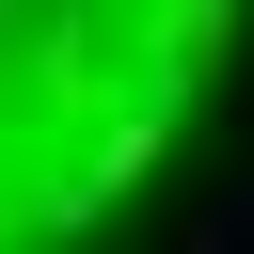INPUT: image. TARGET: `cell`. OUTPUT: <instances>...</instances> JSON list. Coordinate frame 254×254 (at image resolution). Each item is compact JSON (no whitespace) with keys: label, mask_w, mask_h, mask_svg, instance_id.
<instances>
[{"label":"cell","mask_w":254,"mask_h":254,"mask_svg":"<svg viewBox=\"0 0 254 254\" xmlns=\"http://www.w3.org/2000/svg\"><path fill=\"white\" fill-rule=\"evenodd\" d=\"M238 64V0H0V254L111 222Z\"/></svg>","instance_id":"1"}]
</instances>
